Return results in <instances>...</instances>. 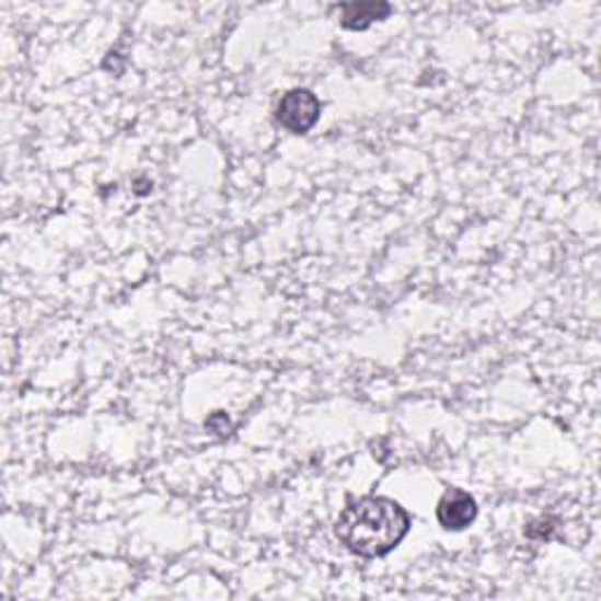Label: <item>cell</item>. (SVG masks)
I'll use <instances>...</instances> for the list:
<instances>
[{
  "instance_id": "3957f363",
  "label": "cell",
  "mask_w": 601,
  "mask_h": 601,
  "mask_svg": "<svg viewBox=\"0 0 601 601\" xmlns=\"http://www.w3.org/2000/svg\"><path fill=\"white\" fill-rule=\"evenodd\" d=\"M477 519V502L463 489H449L437 502V522L447 531H463Z\"/></svg>"
},
{
  "instance_id": "277c9868",
  "label": "cell",
  "mask_w": 601,
  "mask_h": 601,
  "mask_svg": "<svg viewBox=\"0 0 601 601\" xmlns=\"http://www.w3.org/2000/svg\"><path fill=\"white\" fill-rule=\"evenodd\" d=\"M340 24L350 31H365L373 22H383L393 8L388 3H348L340 5Z\"/></svg>"
},
{
  "instance_id": "6da1fadb",
  "label": "cell",
  "mask_w": 601,
  "mask_h": 601,
  "mask_svg": "<svg viewBox=\"0 0 601 601\" xmlns=\"http://www.w3.org/2000/svg\"><path fill=\"white\" fill-rule=\"evenodd\" d=\"M412 517L400 502L383 496L350 500L338 515L334 533L348 552L365 559L385 557L409 533Z\"/></svg>"
},
{
  "instance_id": "7a4b0ae2",
  "label": "cell",
  "mask_w": 601,
  "mask_h": 601,
  "mask_svg": "<svg viewBox=\"0 0 601 601\" xmlns=\"http://www.w3.org/2000/svg\"><path fill=\"white\" fill-rule=\"evenodd\" d=\"M322 116V104L311 90H289L275 108V118L291 135H308Z\"/></svg>"
}]
</instances>
